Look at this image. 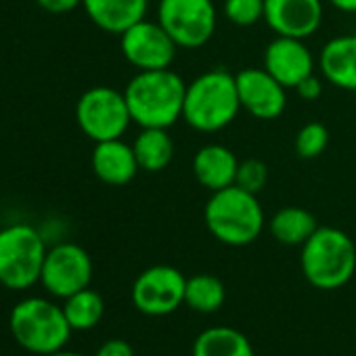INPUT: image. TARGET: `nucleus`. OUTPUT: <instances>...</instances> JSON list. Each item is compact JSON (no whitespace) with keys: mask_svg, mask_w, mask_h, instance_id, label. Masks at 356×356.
<instances>
[{"mask_svg":"<svg viewBox=\"0 0 356 356\" xmlns=\"http://www.w3.org/2000/svg\"><path fill=\"white\" fill-rule=\"evenodd\" d=\"M187 84L176 72H136L124 88L132 122L140 128H170L183 120Z\"/></svg>","mask_w":356,"mask_h":356,"instance_id":"obj_1","label":"nucleus"},{"mask_svg":"<svg viewBox=\"0 0 356 356\" xmlns=\"http://www.w3.org/2000/svg\"><path fill=\"white\" fill-rule=\"evenodd\" d=\"M241 111L235 74L214 67L187 84L183 120L197 132L225 130Z\"/></svg>","mask_w":356,"mask_h":356,"instance_id":"obj_2","label":"nucleus"},{"mask_svg":"<svg viewBox=\"0 0 356 356\" xmlns=\"http://www.w3.org/2000/svg\"><path fill=\"white\" fill-rule=\"evenodd\" d=\"M212 237L231 248L254 243L264 229V210L258 197L237 185L214 191L204 208Z\"/></svg>","mask_w":356,"mask_h":356,"instance_id":"obj_3","label":"nucleus"},{"mask_svg":"<svg viewBox=\"0 0 356 356\" xmlns=\"http://www.w3.org/2000/svg\"><path fill=\"white\" fill-rule=\"evenodd\" d=\"M300 264L306 281L323 291L343 287L356 270V245L335 227H318L302 245Z\"/></svg>","mask_w":356,"mask_h":356,"instance_id":"obj_4","label":"nucleus"},{"mask_svg":"<svg viewBox=\"0 0 356 356\" xmlns=\"http://www.w3.org/2000/svg\"><path fill=\"white\" fill-rule=\"evenodd\" d=\"M9 327L24 350L40 356L63 350L74 331L65 318L63 306L47 298H26L17 302L11 310Z\"/></svg>","mask_w":356,"mask_h":356,"instance_id":"obj_5","label":"nucleus"},{"mask_svg":"<svg viewBox=\"0 0 356 356\" xmlns=\"http://www.w3.org/2000/svg\"><path fill=\"white\" fill-rule=\"evenodd\" d=\"M47 252L44 237L32 225L15 222L0 229V285L24 291L40 283Z\"/></svg>","mask_w":356,"mask_h":356,"instance_id":"obj_6","label":"nucleus"},{"mask_svg":"<svg viewBox=\"0 0 356 356\" xmlns=\"http://www.w3.org/2000/svg\"><path fill=\"white\" fill-rule=\"evenodd\" d=\"M76 122L95 143L122 138L132 124L124 90L111 86L88 88L76 103Z\"/></svg>","mask_w":356,"mask_h":356,"instance_id":"obj_7","label":"nucleus"},{"mask_svg":"<svg viewBox=\"0 0 356 356\" xmlns=\"http://www.w3.org/2000/svg\"><path fill=\"white\" fill-rule=\"evenodd\" d=\"M157 22L178 49H200L216 32L214 0H159Z\"/></svg>","mask_w":356,"mask_h":356,"instance_id":"obj_8","label":"nucleus"},{"mask_svg":"<svg viewBox=\"0 0 356 356\" xmlns=\"http://www.w3.org/2000/svg\"><path fill=\"white\" fill-rule=\"evenodd\" d=\"M187 277L168 264L145 268L132 285V304L147 316L172 314L185 304Z\"/></svg>","mask_w":356,"mask_h":356,"instance_id":"obj_9","label":"nucleus"},{"mask_svg":"<svg viewBox=\"0 0 356 356\" xmlns=\"http://www.w3.org/2000/svg\"><path fill=\"white\" fill-rule=\"evenodd\" d=\"M92 279V260L78 243H57L47 252L40 283L55 298H70L86 289Z\"/></svg>","mask_w":356,"mask_h":356,"instance_id":"obj_10","label":"nucleus"},{"mask_svg":"<svg viewBox=\"0 0 356 356\" xmlns=\"http://www.w3.org/2000/svg\"><path fill=\"white\" fill-rule=\"evenodd\" d=\"M120 49L124 59L136 72L168 70L172 67L178 51L176 42L159 22H149L147 17L120 34Z\"/></svg>","mask_w":356,"mask_h":356,"instance_id":"obj_11","label":"nucleus"},{"mask_svg":"<svg viewBox=\"0 0 356 356\" xmlns=\"http://www.w3.org/2000/svg\"><path fill=\"white\" fill-rule=\"evenodd\" d=\"M241 109L256 120H277L287 107V88L264 67H243L235 74Z\"/></svg>","mask_w":356,"mask_h":356,"instance_id":"obj_12","label":"nucleus"},{"mask_svg":"<svg viewBox=\"0 0 356 356\" xmlns=\"http://www.w3.org/2000/svg\"><path fill=\"white\" fill-rule=\"evenodd\" d=\"M264 22L277 36L306 40L323 24L321 0H264Z\"/></svg>","mask_w":356,"mask_h":356,"instance_id":"obj_13","label":"nucleus"},{"mask_svg":"<svg viewBox=\"0 0 356 356\" xmlns=\"http://www.w3.org/2000/svg\"><path fill=\"white\" fill-rule=\"evenodd\" d=\"M262 67L285 88H296L304 78L314 74V57L304 40L277 36L264 49Z\"/></svg>","mask_w":356,"mask_h":356,"instance_id":"obj_14","label":"nucleus"},{"mask_svg":"<svg viewBox=\"0 0 356 356\" xmlns=\"http://www.w3.org/2000/svg\"><path fill=\"white\" fill-rule=\"evenodd\" d=\"M90 165L99 181L111 187L128 185L140 170L132 145L124 143L122 138L95 143Z\"/></svg>","mask_w":356,"mask_h":356,"instance_id":"obj_15","label":"nucleus"},{"mask_svg":"<svg viewBox=\"0 0 356 356\" xmlns=\"http://www.w3.org/2000/svg\"><path fill=\"white\" fill-rule=\"evenodd\" d=\"M237 168H239L237 155L229 147L218 143L204 145L202 149H197L193 157V174L197 178V183L212 193L235 185Z\"/></svg>","mask_w":356,"mask_h":356,"instance_id":"obj_16","label":"nucleus"},{"mask_svg":"<svg viewBox=\"0 0 356 356\" xmlns=\"http://www.w3.org/2000/svg\"><path fill=\"white\" fill-rule=\"evenodd\" d=\"M82 7L99 30L120 36L147 17L149 0H82Z\"/></svg>","mask_w":356,"mask_h":356,"instance_id":"obj_17","label":"nucleus"},{"mask_svg":"<svg viewBox=\"0 0 356 356\" xmlns=\"http://www.w3.org/2000/svg\"><path fill=\"white\" fill-rule=\"evenodd\" d=\"M318 63L329 84L341 90H356V36L331 38L323 47Z\"/></svg>","mask_w":356,"mask_h":356,"instance_id":"obj_18","label":"nucleus"},{"mask_svg":"<svg viewBox=\"0 0 356 356\" xmlns=\"http://www.w3.org/2000/svg\"><path fill=\"white\" fill-rule=\"evenodd\" d=\"M132 149L138 168L149 174L165 170L174 157V140L168 134V128H140Z\"/></svg>","mask_w":356,"mask_h":356,"instance_id":"obj_19","label":"nucleus"},{"mask_svg":"<svg viewBox=\"0 0 356 356\" xmlns=\"http://www.w3.org/2000/svg\"><path fill=\"white\" fill-rule=\"evenodd\" d=\"M193 356H254L250 339L233 327H210L193 343Z\"/></svg>","mask_w":356,"mask_h":356,"instance_id":"obj_20","label":"nucleus"},{"mask_svg":"<svg viewBox=\"0 0 356 356\" xmlns=\"http://www.w3.org/2000/svg\"><path fill=\"white\" fill-rule=\"evenodd\" d=\"M316 229V218L298 206L281 208L270 218V233L283 245H304Z\"/></svg>","mask_w":356,"mask_h":356,"instance_id":"obj_21","label":"nucleus"},{"mask_svg":"<svg viewBox=\"0 0 356 356\" xmlns=\"http://www.w3.org/2000/svg\"><path fill=\"white\" fill-rule=\"evenodd\" d=\"M63 312L74 331H88L103 318L105 302L99 291L86 287L63 300Z\"/></svg>","mask_w":356,"mask_h":356,"instance_id":"obj_22","label":"nucleus"},{"mask_svg":"<svg viewBox=\"0 0 356 356\" xmlns=\"http://www.w3.org/2000/svg\"><path fill=\"white\" fill-rule=\"evenodd\" d=\"M227 300V289L225 283L208 273L193 275L187 279V289H185V304L202 314H212L216 312Z\"/></svg>","mask_w":356,"mask_h":356,"instance_id":"obj_23","label":"nucleus"},{"mask_svg":"<svg viewBox=\"0 0 356 356\" xmlns=\"http://www.w3.org/2000/svg\"><path fill=\"white\" fill-rule=\"evenodd\" d=\"M329 145V130L321 122H308L304 124L296 134V153L302 159H314L318 157Z\"/></svg>","mask_w":356,"mask_h":356,"instance_id":"obj_24","label":"nucleus"},{"mask_svg":"<svg viewBox=\"0 0 356 356\" xmlns=\"http://www.w3.org/2000/svg\"><path fill=\"white\" fill-rule=\"evenodd\" d=\"M222 11L233 26L250 28L264 19V0H225Z\"/></svg>","mask_w":356,"mask_h":356,"instance_id":"obj_25","label":"nucleus"},{"mask_svg":"<svg viewBox=\"0 0 356 356\" xmlns=\"http://www.w3.org/2000/svg\"><path fill=\"white\" fill-rule=\"evenodd\" d=\"M268 183V168L264 161L260 159H243L239 161V168H237V178H235V185L258 195Z\"/></svg>","mask_w":356,"mask_h":356,"instance_id":"obj_26","label":"nucleus"},{"mask_svg":"<svg viewBox=\"0 0 356 356\" xmlns=\"http://www.w3.org/2000/svg\"><path fill=\"white\" fill-rule=\"evenodd\" d=\"M296 92H298V97L300 99H304V101H316L321 95H323V82L312 74V76H308V78H304L296 88H293Z\"/></svg>","mask_w":356,"mask_h":356,"instance_id":"obj_27","label":"nucleus"},{"mask_svg":"<svg viewBox=\"0 0 356 356\" xmlns=\"http://www.w3.org/2000/svg\"><path fill=\"white\" fill-rule=\"evenodd\" d=\"M95 356H134V350L132 346L126 341V339H107Z\"/></svg>","mask_w":356,"mask_h":356,"instance_id":"obj_28","label":"nucleus"},{"mask_svg":"<svg viewBox=\"0 0 356 356\" xmlns=\"http://www.w3.org/2000/svg\"><path fill=\"white\" fill-rule=\"evenodd\" d=\"M38 7L49 11V13H55V15H61V13H70L78 7H82V0H36Z\"/></svg>","mask_w":356,"mask_h":356,"instance_id":"obj_29","label":"nucleus"},{"mask_svg":"<svg viewBox=\"0 0 356 356\" xmlns=\"http://www.w3.org/2000/svg\"><path fill=\"white\" fill-rule=\"evenodd\" d=\"M327 3L341 13H356V0H327Z\"/></svg>","mask_w":356,"mask_h":356,"instance_id":"obj_30","label":"nucleus"},{"mask_svg":"<svg viewBox=\"0 0 356 356\" xmlns=\"http://www.w3.org/2000/svg\"><path fill=\"white\" fill-rule=\"evenodd\" d=\"M49 356H84V354H78V352H67V350H59V352H53Z\"/></svg>","mask_w":356,"mask_h":356,"instance_id":"obj_31","label":"nucleus"}]
</instances>
